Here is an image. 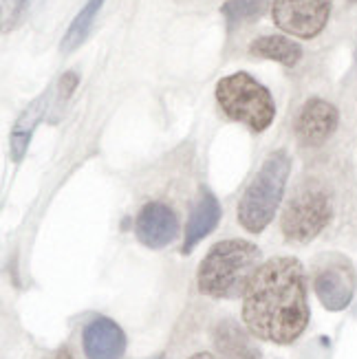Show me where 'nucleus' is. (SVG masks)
Wrapping results in <instances>:
<instances>
[{
    "mask_svg": "<svg viewBox=\"0 0 357 359\" xmlns=\"http://www.w3.org/2000/svg\"><path fill=\"white\" fill-rule=\"evenodd\" d=\"M243 322L254 337L291 344L309 324L307 276L300 260L278 256L260 264L243 295Z\"/></svg>",
    "mask_w": 357,
    "mask_h": 359,
    "instance_id": "1",
    "label": "nucleus"
},
{
    "mask_svg": "<svg viewBox=\"0 0 357 359\" xmlns=\"http://www.w3.org/2000/svg\"><path fill=\"white\" fill-rule=\"evenodd\" d=\"M258 269L260 249L250 241L227 238L216 243L201 260L196 285L201 293L216 300L241 298Z\"/></svg>",
    "mask_w": 357,
    "mask_h": 359,
    "instance_id": "2",
    "label": "nucleus"
},
{
    "mask_svg": "<svg viewBox=\"0 0 357 359\" xmlns=\"http://www.w3.org/2000/svg\"><path fill=\"white\" fill-rule=\"evenodd\" d=\"M291 159L285 150H276L262 161L260 170L238 203V223L250 231L260 233L276 216V210L285 196Z\"/></svg>",
    "mask_w": 357,
    "mask_h": 359,
    "instance_id": "3",
    "label": "nucleus"
},
{
    "mask_svg": "<svg viewBox=\"0 0 357 359\" xmlns=\"http://www.w3.org/2000/svg\"><path fill=\"white\" fill-rule=\"evenodd\" d=\"M216 102L221 111L234 121L245 123L254 133H262L271 126L276 117V104L271 93L262 86L250 73L225 75L216 84Z\"/></svg>",
    "mask_w": 357,
    "mask_h": 359,
    "instance_id": "4",
    "label": "nucleus"
},
{
    "mask_svg": "<svg viewBox=\"0 0 357 359\" xmlns=\"http://www.w3.org/2000/svg\"><path fill=\"white\" fill-rule=\"evenodd\" d=\"M331 198L324 190H304L285 208L281 227L289 243H309L329 225Z\"/></svg>",
    "mask_w": 357,
    "mask_h": 359,
    "instance_id": "5",
    "label": "nucleus"
},
{
    "mask_svg": "<svg viewBox=\"0 0 357 359\" xmlns=\"http://www.w3.org/2000/svg\"><path fill=\"white\" fill-rule=\"evenodd\" d=\"M331 15V0H274L271 18L278 29L302 40L322 34Z\"/></svg>",
    "mask_w": 357,
    "mask_h": 359,
    "instance_id": "6",
    "label": "nucleus"
},
{
    "mask_svg": "<svg viewBox=\"0 0 357 359\" xmlns=\"http://www.w3.org/2000/svg\"><path fill=\"white\" fill-rule=\"evenodd\" d=\"M337 123H339V113L331 102L322 97L307 100L296 119L298 142L307 148H318L335 133Z\"/></svg>",
    "mask_w": 357,
    "mask_h": 359,
    "instance_id": "7",
    "label": "nucleus"
},
{
    "mask_svg": "<svg viewBox=\"0 0 357 359\" xmlns=\"http://www.w3.org/2000/svg\"><path fill=\"white\" fill-rule=\"evenodd\" d=\"M135 233L142 245L161 249L179 236V218L166 203H146L135 218Z\"/></svg>",
    "mask_w": 357,
    "mask_h": 359,
    "instance_id": "8",
    "label": "nucleus"
},
{
    "mask_svg": "<svg viewBox=\"0 0 357 359\" xmlns=\"http://www.w3.org/2000/svg\"><path fill=\"white\" fill-rule=\"evenodd\" d=\"M318 300L329 311H342L351 304L355 293V273L349 262H333L318 271L314 280Z\"/></svg>",
    "mask_w": 357,
    "mask_h": 359,
    "instance_id": "9",
    "label": "nucleus"
},
{
    "mask_svg": "<svg viewBox=\"0 0 357 359\" xmlns=\"http://www.w3.org/2000/svg\"><path fill=\"white\" fill-rule=\"evenodd\" d=\"M86 359H121L126 353V335L121 326L108 318H95L82 335Z\"/></svg>",
    "mask_w": 357,
    "mask_h": 359,
    "instance_id": "10",
    "label": "nucleus"
},
{
    "mask_svg": "<svg viewBox=\"0 0 357 359\" xmlns=\"http://www.w3.org/2000/svg\"><path fill=\"white\" fill-rule=\"evenodd\" d=\"M49 102H51V90H44L42 95H38L18 115V119H15L11 135H9V157H11L13 163L22 161L25 152H27V148L31 144V137H34V130L42 121L46 108H49Z\"/></svg>",
    "mask_w": 357,
    "mask_h": 359,
    "instance_id": "11",
    "label": "nucleus"
},
{
    "mask_svg": "<svg viewBox=\"0 0 357 359\" xmlns=\"http://www.w3.org/2000/svg\"><path fill=\"white\" fill-rule=\"evenodd\" d=\"M219 218H221L219 201H216V196L210 190H203L196 201V205L192 208L188 227H185V241H183L181 252L183 254L194 252V247L203 241L208 233H212L216 225H219Z\"/></svg>",
    "mask_w": 357,
    "mask_h": 359,
    "instance_id": "12",
    "label": "nucleus"
},
{
    "mask_svg": "<svg viewBox=\"0 0 357 359\" xmlns=\"http://www.w3.org/2000/svg\"><path fill=\"white\" fill-rule=\"evenodd\" d=\"M214 346L221 359H260V351L250 333L234 320H223L214 329Z\"/></svg>",
    "mask_w": 357,
    "mask_h": 359,
    "instance_id": "13",
    "label": "nucleus"
},
{
    "mask_svg": "<svg viewBox=\"0 0 357 359\" xmlns=\"http://www.w3.org/2000/svg\"><path fill=\"white\" fill-rule=\"evenodd\" d=\"M250 53L256 57L281 62L285 67H296L302 60V46L285 36H262L250 44Z\"/></svg>",
    "mask_w": 357,
    "mask_h": 359,
    "instance_id": "14",
    "label": "nucleus"
},
{
    "mask_svg": "<svg viewBox=\"0 0 357 359\" xmlns=\"http://www.w3.org/2000/svg\"><path fill=\"white\" fill-rule=\"evenodd\" d=\"M102 5H104V0H88V3H86L80 11H77V15L73 18V22H71L69 29H67L65 38H62V44H60L62 53H71V51H75L77 46H80V44L86 40L88 31H90L93 22H95V15L100 13Z\"/></svg>",
    "mask_w": 357,
    "mask_h": 359,
    "instance_id": "15",
    "label": "nucleus"
},
{
    "mask_svg": "<svg viewBox=\"0 0 357 359\" xmlns=\"http://www.w3.org/2000/svg\"><path fill=\"white\" fill-rule=\"evenodd\" d=\"M267 5H269L267 0H227L221 7V11L227 20V27L234 29L238 25L260 18V15L267 11Z\"/></svg>",
    "mask_w": 357,
    "mask_h": 359,
    "instance_id": "16",
    "label": "nucleus"
},
{
    "mask_svg": "<svg viewBox=\"0 0 357 359\" xmlns=\"http://www.w3.org/2000/svg\"><path fill=\"white\" fill-rule=\"evenodd\" d=\"M29 3L31 0H3V31L5 34L18 25V20L25 15Z\"/></svg>",
    "mask_w": 357,
    "mask_h": 359,
    "instance_id": "17",
    "label": "nucleus"
},
{
    "mask_svg": "<svg viewBox=\"0 0 357 359\" xmlns=\"http://www.w3.org/2000/svg\"><path fill=\"white\" fill-rule=\"evenodd\" d=\"M75 86H77V73L75 71H69V73H65L60 77V84H58V100H55V104H58V108H62V104H67V100L71 97V93L75 90Z\"/></svg>",
    "mask_w": 357,
    "mask_h": 359,
    "instance_id": "18",
    "label": "nucleus"
},
{
    "mask_svg": "<svg viewBox=\"0 0 357 359\" xmlns=\"http://www.w3.org/2000/svg\"><path fill=\"white\" fill-rule=\"evenodd\" d=\"M46 359H73V355L67 348H60V351H55L51 357H46Z\"/></svg>",
    "mask_w": 357,
    "mask_h": 359,
    "instance_id": "19",
    "label": "nucleus"
},
{
    "mask_svg": "<svg viewBox=\"0 0 357 359\" xmlns=\"http://www.w3.org/2000/svg\"><path fill=\"white\" fill-rule=\"evenodd\" d=\"M190 359H216V357L210 355V353H196V355H192Z\"/></svg>",
    "mask_w": 357,
    "mask_h": 359,
    "instance_id": "20",
    "label": "nucleus"
}]
</instances>
